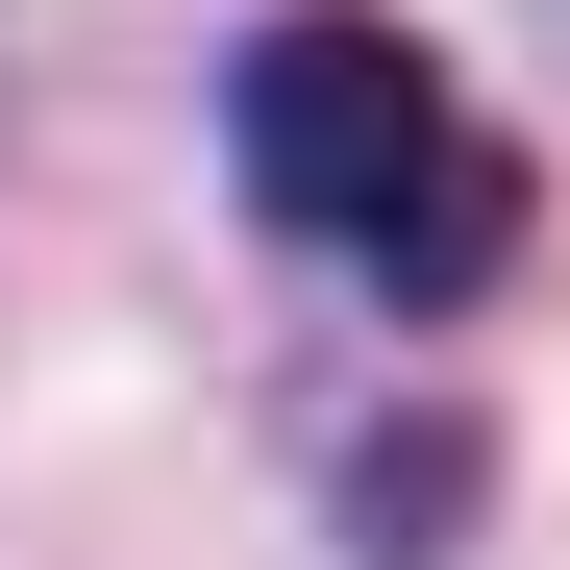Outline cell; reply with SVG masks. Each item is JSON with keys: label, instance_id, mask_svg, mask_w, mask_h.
<instances>
[{"label": "cell", "instance_id": "6da1fadb", "mask_svg": "<svg viewBox=\"0 0 570 570\" xmlns=\"http://www.w3.org/2000/svg\"><path fill=\"white\" fill-rule=\"evenodd\" d=\"M224 174H248V224H273V248H323L347 298H397V323L497 298L521 224H546V174L471 125V100H446V50H397L372 0H298V26H248V50H224Z\"/></svg>", "mask_w": 570, "mask_h": 570}, {"label": "cell", "instance_id": "7a4b0ae2", "mask_svg": "<svg viewBox=\"0 0 570 570\" xmlns=\"http://www.w3.org/2000/svg\"><path fill=\"white\" fill-rule=\"evenodd\" d=\"M446 521H471V422H397V446L347 471V546H372V570H422Z\"/></svg>", "mask_w": 570, "mask_h": 570}]
</instances>
